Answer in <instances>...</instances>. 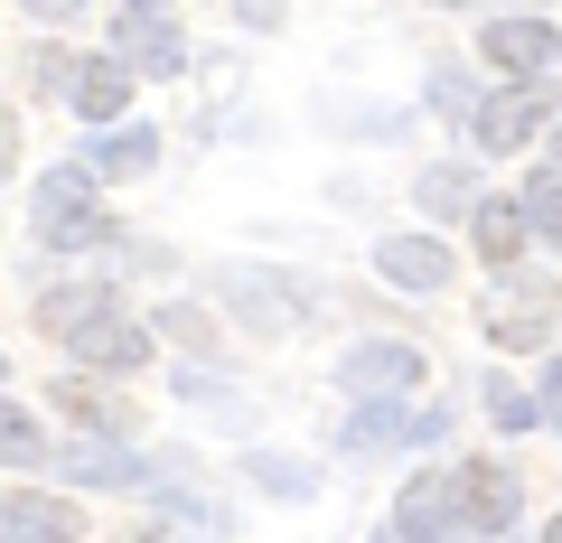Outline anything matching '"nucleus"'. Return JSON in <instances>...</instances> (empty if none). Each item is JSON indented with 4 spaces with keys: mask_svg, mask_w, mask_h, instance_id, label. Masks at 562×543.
<instances>
[{
    "mask_svg": "<svg viewBox=\"0 0 562 543\" xmlns=\"http://www.w3.org/2000/svg\"><path fill=\"white\" fill-rule=\"evenodd\" d=\"M479 328H487V347H553L562 282H543V272H497L487 301H479Z\"/></svg>",
    "mask_w": 562,
    "mask_h": 543,
    "instance_id": "f257e3e1",
    "label": "nucleus"
},
{
    "mask_svg": "<svg viewBox=\"0 0 562 543\" xmlns=\"http://www.w3.org/2000/svg\"><path fill=\"white\" fill-rule=\"evenodd\" d=\"M103 235H113V206L94 197V179H85V169H57V179H38V244L76 253V244H103Z\"/></svg>",
    "mask_w": 562,
    "mask_h": 543,
    "instance_id": "f03ea898",
    "label": "nucleus"
},
{
    "mask_svg": "<svg viewBox=\"0 0 562 543\" xmlns=\"http://www.w3.org/2000/svg\"><path fill=\"white\" fill-rule=\"evenodd\" d=\"M113 47H122L132 76H179L188 66V38H179V20H169V0H122L113 10Z\"/></svg>",
    "mask_w": 562,
    "mask_h": 543,
    "instance_id": "7ed1b4c3",
    "label": "nucleus"
},
{
    "mask_svg": "<svg viewBox=\"0 0 562 543\" xmlns=\"http://www.w3.org/2000/svg\"><path fill=\"white\" fill-rule=\"evenodd\" d=\"M543 122H562V113H553V84H506V94H487L479 113H469V142H479L487 160H506V150L535 142Z\"/></svg>",
    "mask_w": 562,
    "mask_h": 543,
    "instance_id": "20e7f679",
    "label": "nucleus"
},
{
    "mask_svg": "<svg viewBox=\"0 0 562 543\" xmlns=\"http://www.w3.org/2000/svg\"><path fill=\"white\" fill-rule=\"evenodd\" d=\"M562 57V38L543 20H487L479 29V66L487 76H506V84H543V66Z\"/></svg>",
    "mask_w": 562,
    "mask_h": 543,
    "instance_id": "39448f33",
    "label": "nucleus"
},
{
    "mask_svg": "<svg viewBox=\"0 0 562 543\" xmlns=\"http://www.w3.org/2000/svg\"><path fill=\"white\" fill-rule=\"evenodd\" d=\"M450 506H460L469 534H506V524H516V468L506 460H469L460 478H450Z\"/></svg>",
    "mask_w": 562,
    "mask_h": 543,
    "instance_id": "423d86ee",
    "label": "nucleus"
},
{
    "mask_svg": "<svg viewBox=\"0 0 562 543\" xmlns=\"http://www.w3.org/2000/svg\"><path fill=\"white\" fill-rule=\"evenodd\" d=\"M47 403H57V412H76L94 441H132V431H140V403L113 394V384H94V375H57V384H47Z\"/></svg>",
    "mask_w": 562,
    "mask_h": 543,
    "instance_id": "0eeeda50",
    "label": "nucleus"
},
{
    "mask_svg": "<svg viewBox=\"0 0 562 543\" xmlns=\"http://www.w3.org/2000/svg\"><path fill=\"white\" fill-rule=\"evenodd\" d=\"M525 244H535V225H525L516 197H479V206H469V253L487 262V282H497V272H516Z\"/></svg>",
    "mask_w": 562,
    "mask_h": 543,
    "instance_id": "6e6552de",
    "label": "nucleus"
},
{
    "mask_svg": "<svg viewBox=\"0 0 562 543\" xmlns=\"http://www.w3.org/2000/svg\"><path fill=\"white\" fill-rule=\"evenodd\" d=\"M113 282H66V291H38V301H29V319H38V338H57V347H76L85 328L94 319H113Z\"/></svg>",
    "mask_w": 562,
    "mask_h": 543,
    "instance_id": "1a4fd4ad",
    "label": "nucleus"
},
{
    "mask_svg": "<svg viewBox=\"0 0 562 543\" xmlns=\"http://www.w3.org/2000/svg\"><path fill=\"white\" fill-rule=\"evenodd\" d=\"M150 357H160V347H150V328L122 319V309H113V319H94V328L76 338V365H94V375H140Z\"/></svg>",
    "mask_w": 562,
    "mask_h": 543,
    "instance_id": "9d476101",
    "label": "nucleus"
},
{
    "mask_svg": "<svg viewBox=\"0 0 562 543\" xmlns=\"http://www.w3.org/2000/svg\"><path fill=\"white\" fill-rule=\"evenodd\" d=\"M338 384H347V394H413V384H422V347L375 338V347H357V357L338 365Z\"/></svg>",
    "mask_w": 562,
    "mask_h": 543,
    "instance_id": "9b49d317",
    "label": "nucleus"
},
{
    "mask_svg": "<svg viewBox=\"0 0 562 543\" xmlns=\"http://www.w3.org/2000/svg\"><path fill=\"white\" fill-rule=\"evenodd\" d=\"M0 543H85V516L66 497H0Z\"/></svg>",
    "mask_w": 562,
    "mask_h": 543,
    "instance_id": "f8f14e48",
    "label": "nucleus"
},
{
    "mask_svg": "<svg viewBox=\"0 0 562 543\" xmlns=\"http://www.w3.org/2000/svg\"><path fill=\"white\" fill-rule=\"evenodd\" d=\"M375 272H384V282H394V291H450V253H441V244H431V235H394V244H384V253H375Z\"/></svg>",
    "mask_w": 562,
    "mask_h": 543,
    "instance_id": "ddd939ff",
    "label": "nucleus"
},
{
    "mask_svg": "<svg viewBox=\"0 0 562 543\" xmlns=\"http://www.w3.org/2000/svg\"><path fill=\"white\" fill-rule=\"evenodd\" d=\"M122 103H132V66L122 57H85L76 66V113L85 122H122Z\"/></svg>",
    "mask_w": 562,
    "mask_h": 543,
    "instance_id": "4468645a",
    "label": "nucleus"
},
{
    "mask_svg": "<svg viewBox=\"0 0 562 543\" xmlns=\"http://www.w3.org/2000/svg\"><path fill=\"white\" fill-rule=\"evenodd\" d=\"M38 460H47V422L0 394V468H38Z\"/></svg>",
    "mask_w": 562,
    "mask_h": 543,
    "instance_id": "2eb2a0df",
    "label": "nucleus"
},
{
    "mask_svg": "<svg viewBox=\"0 0 562 543\" xmlns=\"http://www.w3.org/2000/svg\"><path fill=\"white\" fill-rule=\"evenodd\" d=\"M66 478H85V487H132L140 468H132V450H122V441H85L76 460H66Z\"/></svg>",
    "mask_w": 562,
    "mask_h": 543,
    "instance_id": "dca6fc26",
    "label": "nucleus"
},
{
    "mask_svg": "<svg viewBox=\"0 0 562 543\" xmlns=\"http://www.w3.org/2000/svg\"><path fill=\"white\" fill-rule=\"evenodd\" d=\"M150 160H160V142H150V132H122V142H94V169H103V179H140Z\"/></svg>",
    "mask_w": 562,
    "mask_h": 543,
    "instance_id": "f3484780",
    "label": "nucleus"
},
{
    "mask_svg": "<svg viewBox=\"0 0 562 543\" xmlns=\"http://www.w3.org/2000/svg\"><path fill=\"white\" fill-rule=\"evenodd\" d=\"M431 431V412H366L357 431H347V450H384V441H422Z\"/></svg>",
    "mask_w": 562,
    "mask_h": 543,
    "instance_id": "a211bd4d",
    "label": "nucleus"
},
{
    "mask_svg": "<svg viewBox=\"0 0 562 543\" xmlns=\"http://www.w3.org/2000/svg\"><path fill=\"white\" fill-rule=\"evenodd\" d=\"M516 206H525V225H535V235H543V244H562V169H543V179H535V188H525V197H516Z\"/></svg>",
    "mask_w": 562,
    "mask_h": 543,
    "instance_id": "6ab92c4d",
    "label": "nucleus"
},
{
    "mask_svg": "<svg viewBox=\"0 0 562 543\" xmlns=\"http://www.w3.org/2000/svg\"><path fill=\"white\" fill-rule=\"evenodd\" d=\"M422 206H431V216H460V206H469V179H460V169H422Z\"/></svg>",
    "mask_w": 562,
    "mask_h": 543,
    "instance_id": "aec40b11",
    "label": "nucleus"
},
{
    "mask_svg": "<svg viewBox=\"0 0 562 543\" xmlns=\"http://www.w3.org/2000/svg\"><path fill=\"white\" fill-rule=\"evenodd\" d=\"M487 412H497V431H535V403H525V394H516L506 375L487 384Z\"/></svg>",
    "mask_w": 562,
    "mask_h": 543,
    "instance_id": "412c9836",
    "label": "nucleus"
},
{
    "mask_svg": "<svg viewBox=\"0 0 562 543\" xmlns=\"http://www.w3.org/2000/svg\"><path fill=\"white\" fill-rule=\"evenodd\" d=\"M29 84H38V94L76 84V57H66V47H29Z\"/></svg>",
    "mask_w": 562,
    "mask_h": 543,
    "instance_id": "4be33fe9",
    "label": "nucleus"
},
{
    "mask_svg": "<svg viewBox=\"0 0 562 543\" xmlns=\"http://www.w3.org/2000/svg\"><path fill=\"white\" fill-rule=\"evenodd\" d=\"M160 328H169V338H188V347H216V328H206L198 309H160Z\"/></svg>",
    "mask_w": 562,
    "mask_h": 543,
    "instance_id": "5701e85b",
    "label": "nucleus"
},
{
    "mask_svg": "<svg viewBox=\"0 0 562 543\" xmlns=\"http://www.w3.org/2000/svg\"><path fill=\"white\" fill-rule=\"evenodd\" d=\"M10 169H20V113L0 103V179H10Z\"/></svg>",
    "mask_w": 562,
    "mask_h": 543,
    "instance_id": "b1692460",
    "label": "nucleus"
},
{
    "mask_svg": "<svg viewBox=\"0 0 562 543\" xmlns=\"http://www.w3.org/2000/svg\"><path fill=\"white\" fill-rule=\"evenodd\" d=\"M535 394H543V412H553V431H562V357L543 365V384H535Z\"/></svg>",
    "mask_w": 562,
    "mask_h": 543,
    "instance_id": "393cba45",
    "label": "nucleus"
},
{
    "mask_svg": "<svg viewBox=\"0 0 562 543\" xmlns=\"http://www.w3.org/2000/svg\"><path fill=\"white\" fill-rule=\"evenodd\" d=\"M29 10H38V20H66V10H76V0H29Z\"/></svg>",
    "mask_w": 562,
    "mask_h": 543,
    "instance_id": "a878e982",
    "label": "nucleus"
},
{
    "mask_svg": "<svg viewBox=\"0 0 562 543\" xmlns=\"http://www.w3.org/2000/svg\"><path fill=\"white\" fill-rule=\"evenodd\" d=\"M122 543H160V534H150V524H132V534H122Z\"/></svg>",
    "mask_w": 562,
    "mask_h": 543,
    "instance_id": "bb28decb",
    "label": "nucleus"
},
{
    "mask_svg": "<svg viewBox=\"0 0 562 543\" xmlns=\"http://www.w3.org/2000/svg\"><path fill=\"white\" fill-rule=\"evenodd\" d=\"M543 543H562V516H553V524H543Z\"/></svg>",
    "mask_w": 562,
    "mask_h": 543,
    "instance_id": "cd10ccee",
    "label": "nucleus"
}]
</instances>
